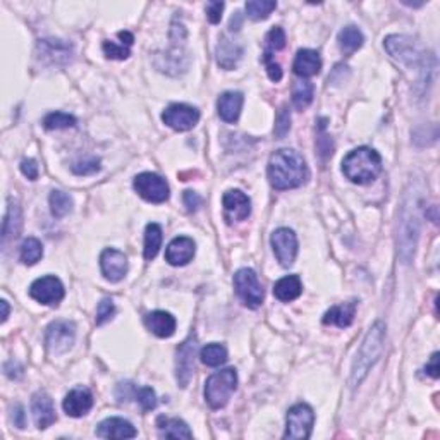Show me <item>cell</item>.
<instances>
[{"label":"cell","mask_w":440,"mask_h":440,"mask_svg":"<svg viewBox=\"0 0 440 440\" xmlns=\"http://www.w3.org/2000/svg\"><path fill=\"white\" fill-rule=\"evenodd\" d=\"M310 177L305 158L291 148L277 150L268 161V181L275 189H294L305 184Z\"/></svg>","instance_id":"obj_1"},{"label":"cell","mask_w":440,"mask_h":440,"mask_svg":"<svg viewBox=\"0 0 440 440\" xmlns=\"http://www.w3.org/2000/svg\"><path fill=\"white\" fill-rule=\"evenodd\" d=\"M384 46L392 59H396L399 64H403L408 69H416L422 73V80H430V74L434 73L437 61L434 54L427 52L425 49L418 45L413 38L406 34H391L384 40Z\"/></svg>","instance_id":"obj_2"},{"label":"cell","mask_w":440,"mask_h":440,"mask_svg":"<svg viewBox=\"0 0 440 440\" xmlns=\"http://www.w3.org/2000/svg\"><path fill=\"white\" fill-rule=\"evenodd\" d=\"M384 342H385V323L375 322L372 325V329L368 330L367 337L361 342L360 351L356 353V358H354L353 361L351 377H349V385H351L353 389L358 387V385L365 380L370 368L379 361L380 354L384 351Z\"/></svg>","instance_id":"obj_3"},{"label":"cell","mask_w":440,"mask_h":440,"mask_svg":"<svg viewBox=\"0 0 440 440\" xmlns=\"http://www.w3.org/2000/svg\"><path fill=\"white\" fill-rule=\"evenodd\" d=\"M382 170V158L373 148L360 146L349 151L342 161V172L351 182L368 184Z\"/></svg>","instance_id":"obj_4"},{"label":"cell","mask_w":440,"mask_h":440,"mask_svg":"<svg viewBox=\"0 0 440 440\" xmlns=\"http://www.w3.org/2000/svg\"><path fill=\"white\" fill-rule=\"evenodd\" d=\"M420 220L416 213V203L410 201L403 206L399 215V231H397V246H399V256L404 263H410L416 250L418 241Z\"/></svg>","instance_id":"obj_5"},{"label":"cell","mask_w":440,"mask_h":440,"mask_svg":"<svg viewBox=\"0 0 440 440\" xmlns=\"http://www.w3.org/2000/svg\"><path fill=\"white\" fill-rule=\"evenodd\" d=\"M237 389V373L234 368H225L215 372L206 379L205 399L213 410H220L229 403Z\"/></svg>","instance_id":"obj_6"},{"label":"cell","mask_w":440,"mask_h":440,"mask_svg":"<svg viewBox=\"0 0 440 440\" xmlns=\"http://www.w3.org/2000/svg\"><path fill=\"white\" fill-rule=\"evenodd\" d=\"M73 45L69 42L56 40V38L40 40L37 45V59L49 68L68 65L73 61Z\"/></svg>","instance_id":"obj_7"},{"label":"cell","mask_w":440,"mask_h":440,"mask_svg":"<svg viewBox=\"0 0 440 440\" xmlns=\"http://www.w3.org/2000/svg\"><path fill=\"white\" fill-rule=\"evenodd\" d=\"M76 341V325L69 320H56L46 329V349L54 356L68 353Z\"/></svg>","instance_id":"obj_8"},{"label":"cell","mask_w":440,"mask_h":440,"mask_svg":"<svg viewBox=\"0 0 440 440\" xmlns=\"http://www.w3.org/2000/svg\"><path fill=\"white\" fill-rule=\"evenodd\" d=\"M287 427L284 437L293 439V440H301V439H310L311 430H313L315 423V413L308 404H296L287 411Z\"/></svg>","instance_id":"obj_9"},{"label":"cell","mask_w":440,"mask_h":440,"mask_svg":"<svg viewBox=\"0 0 440 440\" xmlns=\"http://www.w3.org/2000/svg\"><path fill=\"white\" fill-rule=\"evenodd\" d=\"M236 293L250 308H258L263 303V287L251 268H241L234 275Z\"/></svg>","instance_id":"obj_10"},{"label":"cell","mask_w":440,"mask_h":440,"mask_svg":"<svg viewBox=\"0 0 440 440\" xmlns=\"http://www.w3.org/2000/svg\"><path fill=\"white\" fill-rule=\"evenodd\" d=\"M132 186H134L136 193L150 203H163L165 200H169V184L165 182V179L157 174H139L134 177Z\"/></svg>","instance_id":"obj_11"},{"label":"cell","mask_w":440,"mask_h":440,"mask_svg":"<svg viewBox=\"0 0 440 440\" xmlns=\"http://www.w3.org/2000/svg\"><path fill=\"white\" fill-rule=\"evenodd\" d=\"M162 120L176 131H189L200 120V111L186 103H172L163 111Z\"/></svg>","instance_id":"obj_12"},{"label":"cell","mask_w":440,"mask_h":440,"mask_svg":"<svg viewBox=\"0 0 440 440\" xmlns=\"http://www.w3.org/2000/svg\"><path fill=\"white\" fill-rule=\"evenodd\" d=\"M30 296L42 305H59L64 298V286L56 275H45L31 284Z\"/></svg>","instance_id":"obj_13"},{"label":"cell","mask_w":440,"mask_h":440,"mask_svg":"<svg viewBox=\"0 0 440 440\" xmlns=\"http://www.w3.org/2000/svg\"><path fill=\"white\" fill-rule=\"evenodd\" d=\"M198 351L196 336H191L188 341L182 342L176 353V379L179 387H188L191 377L194 372V356Z\"/></svg>","instance_id":"obj_14"},{"label":"cell","mask_w":440,"mask_h":440,"mask_svg":"<svg viewBox=\"0 0 440 440\" xmlns=\"http://www.w3.org/2000/svg\"><path fill=\"white\" fill-rule=\"evenodd\" d=\"M272 248L282 267H291L298 255V237L291 229L280 227L272 234Z\"/></svg>","instance_id":"obj_15"},{"label":"cell","mask_w":440,"mask_h":440,"mask_svg":"<svg viewBox=\"0 0 440 440\" xmlns=\"http://www.w3.org/2000/svg\"><path fill=\"white\" fill-rule=\"evenodd\" d=\"M222 205H224L225 219H227L229 224L248 219L251 213L250 198L239 189H229L227 193L222 196Z\"/></svg>","instance_id":"obj_16"},{"label":"cell","mask_w":440,"mask_h":440,"mask_svg":"<svg viewBox=\"0 0 440 440\" xmlns=\"http://www.w3.org/2000/svg\"><path fill=\"white\" fill-rule=\"evenodd\" d=\"M100 268L103 277L111 282H119L127 274V258L122 251L107 248L100 255Z\"/></svg>","instance_id":"obj_17"},{"label":"cell","mask_w":440,"mask_h":440,"mask_svg":"<svg viewBox=\"0 0 440 440\" xmlns=\"http://www.w3.org/2000/svg\"><path fill=\"white\" fill-rule=\"evenodd\" d=\"M31 413H33L34 425L40 430H45L50 425H54L57 420L56 408H54V401L46 392H37L31 401Z\"/></svg>","instance_id":"obj_18"},{"label":"cell","mask_w":440,"mask_h":440,"mask_svg":"<svg viewBox=\"0 0 440 440\" xmlns=\"http://www.w3.org/2000/svg\"><path fill=\"white\" fill-rule=\"evenodd\" d=\"M194 251H196V244H194V241L191 239V237L181 236L170 241L165 251V258H167V262H169L170 265H174V267H181V265L189 263L191 260H193Z\"/></svg>","instance_id":"obj_19"},{"label":"cell","mask_w":440,"mask_h":440,"mask_svg":"<svg viewBox=\"0 0 440 440\" xmlns=\"http://www.w3.org/2000/svg\"><path fill=\"white\" fill-rule=\"evenodd\" d=\"M65 415L73 416V418H80L84 416L93 408V396L88 389H73L68 396H65L64 403H62Z\"/></svg>","instance_id":"obj_20"},{"label":"cell","mask_w":440,"mask_h":440,"mask_svg":"<svg viewBox=\"0 0 440 440\" xmlns=\"http://www.w3.org/2000/svg\"><path fill=\"white\" fill-rule=\"evenodd\" d=\"M96 435L102 439H134L136 428L124 418H107L96 428Z\"/></svg>","instance_id":"obj_21"},{"label":"cell","mask_w":440,"mask_h":440,"mask_svg":"<svg viewBox=\"0 0 440 440\" xmlns=\"http://www.w3.org/2000/svg\"><path fill=\"white\" fill-rule=\"evenodd\" d=\"M244 96L239 92H225L222 93L217 100V111L222 120L225 122H236L241 115V108H243Z\"/></svg>","instance_id":"obj_22"},{"label":"cell","mask_w":440,"mask_h":440,"mask_svg":"<svg viewBox=\"0 0 440 440\" xmlns=\"http://www.w3.org/2000/svg\"><path fill=\"white\" fill-rule=\"evenodd\" d=\"M23 225V215H21V206H19L18 200H14L13 196L7 200V212L2 222V243L7 244L9 239H15L21 231Z\"/></svg>","instance_id":"obj_23"},{"label":"cell","mask_w":440,"mask_h":440,"mask_svg":"<svg viewBox=\"0 0 440 440\" xmlns=\"http://www.w3.org/2000/svg\"><path fill=\"white\" fill-rule=\"evenodd\" d=\"M145 325L157 337H170L176 332V318L167 311H151L145 317Z\"/></svg>","instance_id":"obj_24"},{"label":"cell","mask_w":440,"mask_h":440,"mask_svg":"<svg viewBox=\"0 0 440 440\" xmlns=\"http://www.w3.org/2000/svg\"><path fill=\"white\" fill-rule=\"evenodd\" d=\"M294 73L301 77H311L317 76L322 69V59L318 56V52L310 49L299 50L298 56H296L294 64H293Z\"/></svg>","instance_id":"obj_25"},{"label":"cell","mask_w":440,"mask_h":440,"mask_svg":"<svg viewBox=\"0 0 440 440\" xmlns=\"http://www.w3.org/2000/svg\"><path fill=\"white\" fill-rule=\"evenodd\" d=\"M354 315H356V301L342 303V305L332 306L325 315H323V323L325 325H336L341 329L349 327L354 320Z\"/></svg>","instance_id":"obj_26"},{"label":"cell","mask_w":440,"mask_h":440,"mask_svg":"<svg viewBox=\"0 0 440 440\" xmlns=\"http://www.w3.org/2000/svg\"><path fill=\"white\" fill-rule=\"evenodd\" d=\"M241 56H243V46L237 42L229 40V38H222V42L217 45V62L220 68L232 69L239 62Z\"/></svg>","instance_id":"obj_27"},{"label":"cell","mask_w":440,"mask_h":440,"mask_svg":"<svg viewBox=\"0 0 440 440\" xmlns=\"http://www.w3.org/2000/svg\"><path fill=\"white\" fill-rule=\"evenodd\" d=\"M157 427H158V434H161V437H165V439H191L193 437V432L189 430V427L179 418H165V416H158Z\"/></svg>","instance_id":"obj_28"},{"label":"cell","mask_w":440,"mask_h":440,"mask_svg":"<svg viewBox=\"0 0 440 440\" xmlns=\"http://www.w3.org/2000/svg\"><path fill=\"white\" fill-rule=\"evenodd\" d=\"M303 293V284L299 280L298 275H287V277H282L277 280L274 286V296L279 299V301L289 303L294 301L296 298H299Z\"/></svg>","instance_id":"obj_29"},{"label":"cell","mask_w":440,"mask_h":440,"mask_svg":"<svg viewBox=\"0 0 440 440\" xmlns=\"http://www.w3.org/2000/svg\"><path fill=\"white\" fill-rule=\"evenodd\" d=\"M363 42H365L363 33H361L356 26H346V28H342L341 33H339V46H341V50L346 56H351V54L356 52L358 49H361V46H363Z\"/></svg>","instance_id":"obj_30"},{"label":"cell","mask_w":440,"mask_h":440,"mask_svg":"<svg viewBox=\"0 0 440 440\" xmlns=\"http://www.w3.org/2000/svg\"><path fill=\"white\" fill-rule=\"evenodd\" d=\"M162 246V227L158 224H148L145 231V258L153 260Z\"/></svg>","instance_id":"obj_31"},{"label":"cell","mask_w":440,"mask_h":440,"mask_svg":"<svg viewBox=\"0 0 440 440\" xmlns=\"http://www.w3.org/2000/svg\"><path fill=\"white\" fill-rule=\"evenodd\" d=\"M200 358L206 367H220V365H224L227 361V349L222 344L212 342V344H206L201 349Z\"/></svg>","instance_id":"obj_32"},{"label":"cell","mask_w":440,"mask_h":440,"mask_svg":"<svg viewBox=\"0 0 440 440\" xmlns=\"http://www.w3.org/2000/svg\"><path fill=\"white\" fill-rule=\"evenodd\" d=\"M49 201L52 215L57 217V219H62V217H65L73 210V198L68 193H64V191H52Z\"/></svg>","instance_id":"obj_33"},{"label":"cell","mask_w":440,"mask_h":440,"mask_svg":"<svg viewBox=\"0 0 440 440\" xmlns=\"http://www.w3.org/2000/svg\"><path fill=\"white\" fill-rule=\"evenodd\" d=\"M313 96H315V87H313V83H310V81H306V80L298 81V83L293 87V103L296 105V108H299V111L308 107V105L313 102Z\"/></svg>","instance_id":"obj_34"},{"label":"cell","mask_w":440,"mask_h":440,"mask_svg":"<svg viewBox=\"0 0 440 440\" xmlns=\"http://www.w3.org/2000/svg\"><path fill=\"white\" fill-rule=\"evenodd\" d=\"M277 4L274 0H250L246 2V14L253 21H262L275 11Z\"/></svg>","instance_id":"obj_35"},{"label":"cell","mask_w":440,"mask_h":440,"mask_svg":"<svg viewBox=\"0 0 440 440\" xmlns=\"http://www.w3.org/2000/svg\"><path fill=\"white\" fill-rule=\"evenodd\" d=\"M44 256V246H42L40 241L37 237H28L25 239L21 246V262L26 265H34L40 262V258Z\"/></svg>","instance_id":"obj_36"},{"label":"cell","mask_w":440,"mask_h":440,"mask_svg":"<svg viewBox=\"0 0 440 440\" xmlns=\"http://www.w3.org/2000/svg\"><path fill=\"white\" fill-rule=\"evenodd\" d=\"M265 45H267V50H265V62L270 61L272 52H277V50H282L286 46V33L280 26H275L267 33L265 37Z\"/></svg>","instance_id":"obj_37"},{"label":"cell","mask_w":440,"mask_h":440,"mask_svg":"<svg viewBox=\"0 0 440 440\" xmlns=\"http://www.w3.org/2000/svg\"><path fill=\"white\" fill-rule=\"evenodd\" d=\"M76 124V118L74 115L65 114V112H50L44 119V126L46 130H65V127H73Z\"/></svg>","instance_id":"obj_38"},{"label":"cell","mask_w":440,"mask_h":440,"mask_svg":"<svg viewBox=\"0 0 440 440\" xmlns=\"http://www.w3.org/2000/svg\"><path fill=\"white\" fill-rule=\"evenodd\" d=\"M134 399L142 404L143 411H151L157 408V394L151 387H142L136 389Z\"/></svg>","instance_id":"obj_39"},{"label":"cell","mask_w":440,"mask_h":440,"mask_svg":"<svg viewBox=\"0 0 440 440\" xmlns=\"http://www.w3.org/2000/svg\"><path fill=\"white\" fill-rule=\"evenodd\" d=\"M103 52L108 59L124 61L131 56V50L127 45H118L115 42H103Z\"/></svg>","instance_id":"obj_40"},{"label":"cell","mask_w":440,"mask_h":440,"mask_svg":"<svg viewBox=\"0 0 440 440\" xmlns=\"http://www.w3.org/2000/svg\"><path fill=\"white\" fill-rule=\"evenodd\" d=\"M114 315H115L114 301H112L111 298H103L102 301H100L99 308H96V318H95L96 325H103V323L111 320Z\"/></svg>","instance_id":"obj_41"},{"label":"cell","mask_w":440,"mask_h":440,"mask_svg":"<svg viewBox=\"0 0 440 440\" xmlns=\"http://www.w3.org/2000/svg\"><path fill=\"white\" fill-rule=\"evenodd\" d=\"M100 170V161L99 158H84V161L76 162L73 165V172L77 176H89V174H95Z\"/></svg>","instance_id":"obj_42"},{"label":"cell","mask_w":440,"mask_h":440,"mask_svg":"<svg viewBox=\"0 0 440 440\" xmlns=\"http://www.w3.org/2000/svg\"><path fill=\"white\" fill-rule=\"evenodd\" d=\"M289 130H291V114L289 111H287V107H282L279 111L277 119H275L274 132L277 138H284V136L289 132Z\"/></svg>","instance_id":"obj_43"},{"label":"cell","mask_w":440,"mask_h":440,"mask_svg":"<svg viewBox=\"0 0 440 440\" xmlns=\"http://www.w3.org/2000/svg\"><path fill=\"white\" fill-rule=\"evenodd\" d=\"M222 11H224V2H208L206 4V18L212 25H217L222 19Z\"/></svg>","instance_id":"obj_44"},{"label":"cell","mask_w":440,"mask_h":440,"mask_svg":"<svg viewBox=\"0 0 440 440\" xmlns=\"http://www.w3.org/2000/svg\"><path fill=\"white\" fill-rule=\"evenodd\" d=\"M115 396H118V399L120 401V403H124V401H130L131 397L136 396V387L131 384V382H124V384L118 385Z\"/></svg>","instance_id":"obj_45"},{"label":"cell","mask_w":440,"mask_h":440,"mask_svg":"<svg viewBox=\"0 0 440 440\" xmlns=\"http://www.w3.org/2000/svg\"><path fill=\"white\" fill-rule=\"evenodd\" d=\"M21 172L25 174V176L28 177V179H31V181L38 179V165H37V162H34L33 158H25V161L21 162Z\"/></svg>","instance_id":"obj_46"},{"label":"cell","mask_w":440,"mask_h":440,"mask_svg":"<svg viewBox=\"0 0 440 440\" xmlns=\"http://www.w3.org/2000/svg\"><path fill=\"white\" fill-rule=\"evenodd\" d=\"M184 205L188 206L189 212H194V210H198V206L201 205L200 194L194 193V191H184Z\"/></svg>","instance_id":"obj_47"},{"label":"cell","mask_w":440,"mask_h":440,"mask_svg":"<svg viewBox=\"0 0 440 440\" xmlns=\"http://www.w3.org/2000/svg\"><path fill=\"white\" fill-rule=\"evenodd\" d=\"M13 422H14V427H18V428L26 427L25 410H23V406H19V404H15V406L13 408Z\"/></svg>","instance_id":"obj_48"},{"label":"cell","mask_w":440,"mask_h":440,"mask_svg":"<svg viewBox=\"0 0 440 440\" xmlns=\"http://www.w3.org/2000/svg\"><path fill=\"white\" fill-rule=\"evenodd\" d=\"M267 73H268V77H270L272 81H275V83L282 80V69H280L279 64L267 62Z\"/></svg>","instance_id":"obj_49"},{"label":"cell","mask_w":440,"mask_h":440,"mask_svg":"<svg viewBox=\"0 0 440 440\" xmlns=\"http://www.w3.org/2000/svg\"><path fill=\"white\" fill-rule=\"evenodd\" d=\"M427 373L430 377H434V379H437L439 377V353H434L430 358V363L425 367Z\"/></svg>","instance_id":"obj_50"},{"label":"cell","mask_w":440,"mask_h":440,"mask_svg":"<svg viewBox=\"0 0 440 440\" xmlns=\"http://www.w3.org/2000/svg\"><path fill=\"white\" fill-rule=\"evenodd\" d=\"M4 370H6V375L11 377V379H18V377L23 375V368L19 367L15 361H9V363H6Z\"/></svg>","instance_id":"obj_51"},{"label":"cell","mask_w":440,"mask_h":440,"mask_svg":"<svg viewBox=\"0 0 440 440\" xmlns=\"http://www.w3.org/2000/svg\"><path fill=\"white\" fill-rule=\"evenodd\" d=\"M118 37L120 38V40H122V45L126 44L127 46H131L132 42H134V37H132L130 31H119Z\"/></svg>","instance_id":"obj_52"},{"label":"cell","mask_w":440,"mask_h":440,"mask_svg":"<svg viewBox=\"0 0 440 440\" xmlns=\"http://www.w3.org/2000/svg\"><path fill=\"white\" fill-rule=\"evenodd\" d=\"M0 306H2V322H6L7 317H9V305H7L6 299H2V301H0Z\"/></svg>","instance_id":"obj_53"}]
</instances>
